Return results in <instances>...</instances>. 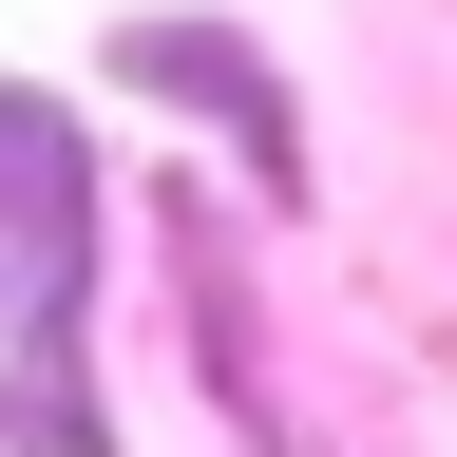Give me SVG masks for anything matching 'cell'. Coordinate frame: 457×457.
I'll return each instance as SVG.
<instances>
[{
    "instance_id": "obj_1",
    "label": "cell",
    "mask_w": 457,
    "mask_h": 457,
    "mask_svg": "<svg viewBox=\"0 0 457 457\" xmlns=\"http://www.w3.org/2000/svg\"><path fill=\"white\" fill-rule=\"evenodd\" d=\"M77 248H96V171L57 134L38 96H0V343L57 362V324H77Z\"/></svg>"
},
{
    "instance_id": "obj_2",
    "label": "cell",
    "mask_w": 457,
    "mask_h": 457,
    "mask_svg": "<svg viewBox=\"0 0 457 457\" xmlns=\"http://www.w3.org/2000/svg\"><path fill=\"white\" fill-rule=\"evenodd\" d=\"M114 77L171 96V114H228V134H248V191L305 210V114H286V77H267L248 38H210V20H114Z\"/></svg>"
}]
</instances>
